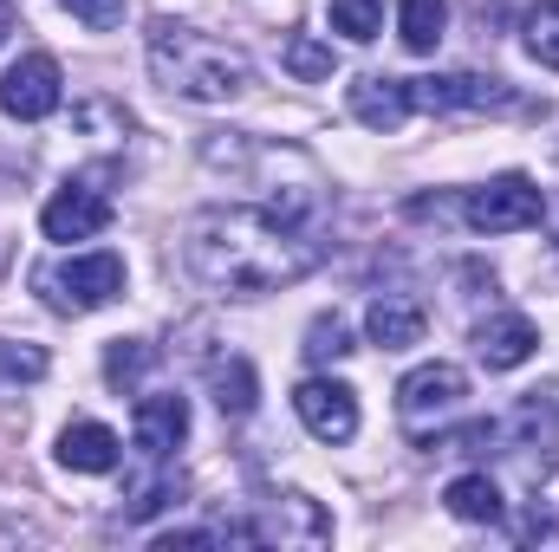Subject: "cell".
Segmentation results:
<instances>
[{
    "instance_id": "7",
    "label": "cell",
    "mask_w": 559,
    "mask_h": 552,
    "mask_svg": "<svg viewBox=\"0 0 559 552\" xmlns=\"http://www.w3.org/2000/svg\"><path fill=\"white\" fill-rule=\"evenodd\" d=\"M39 228H46V241H59V248L98 241V235L111 228V195H105V189H85V182H66V189L39 208Z\"/></svg>"
},
{
    "instance_id": "21",
    "label": "cell",
    "mask_w": 559,
    "mask_h": 552,
    "mask_svg": "<svg viewBox=\"0 0 559 552\" xmlns=\"http://www.w3.org/2000/svg\"><path fill=\"white\" fill-rule=\"evenodd\" d=\"M521 39H527V59L559 72V0H540L527 20H521Z\"/></svg>"
},
{
    "instance_id": "16",
    "label": "cell",
    "mask_w": 559,
    "mask_h": 552,
    "mask_svg": "<svg viewBox=\"0 0 559 552\" xmlns=\"http://www.w3.org/2000/svg\"><path fill=\"white\" fill-rule=\"evenodd\" d=\"M442 501H449V514L468 520V527H495V520H501V488H495L488 475H455Z\"/></svg>"
},
{
    "instance_id": "4",
    "label": "cell",
    "mask_w": 559,
    "mask_h": 552,
    "mask_svg": "<svg viewBox=\"0 0 559 552\" xmlns=\"http://www.w3.org/2000/svg\"><path fill=\"white\" fill-rule=\"evenodd\" d=\"M462 215H468V228H475V235H521V228H540L547 195H540L527 176H495V182L468 189Z\"/></svg>"
},
{
    "instance_id": "27",
    "label": "cell",
    "mask_w": 559,
    "mask_h": 552,
    "mask_svg": "<svg viewBox=\"0 0 559 552\" xmlns=\"http://www.w3.org/2000/svg\"><path fill=\"white\" fill-rule=\"evenodd\" d=\"M13 26H20V0H0V46H7Z\"/></svg>"
},
{
    "instance_id": "12",
    "label": "cell",
    "mask_w": 559,
    "mask_h": 552,
    "mask_svg": "<svg viewBox=\"0 0 559 552\" xmlns=\"http://www.w3.org/2000/svg\"><path fill=\"white\" fill-rule=\"evenodd\" d=\"M182 435H189V397H176V391H150V397H138L143 461H169V455L182 448Z\"/></svg>"
},
{
    "instance_id": "8",
    "label": "cell",
    "mask_w": 559,
    "mask_h": 552,
    "mask_svg": "<svg viewBox=\"0 0 559 552\" xmlns=\"http://www.w3.org/2000/svg\"><path fill=\"white\" fill-rule=\"evenodd\" d=\"M293 410L306 422V435H319V442H352L358 435V391L338 384V377H306L293 391Z\"/></svg>"
},
{
    "instance_id": "25",
    "label": "cell",
    "mask_w": 559,
    "mask_h": 552,
    "mask_svg": "<svg viewBox=\"0 0 559 552\" xmlns=\"http://www.w3.org/2000/svg\"><path fill=\"white\" fill-rule=\"evenodd\" d=\"M0 377H13V384H20V377H26V384L46 377V351H39V345H7V338H0Z\"/></svg>"
},
{
    "instance_id": "3",
    "label": "cell",
    "mask_w": 559,
    "mask_h": 552,
    "mask_svg": "<svg viewBox=\"0 0 559 552\" xmlns=\"http://www.w3.org/2000/svg\"><path fill=\"white\" fill-rule=\"evenodd\" d=\"M33 286H39V299H46L52 312L85 319V312H98V305H111V299L124 292V261H118L111 248H98V254H72V261L39 267Z\"/></svg>"
},
{
    "instance_id": "26",
    "label": "cell",
    "mask_w": 559,
    "mask_h": 552,
    "mask_svg": "<svg viewBox=\"0 0 559 552\" xmlns=\"http://www.w3.org/2000/svg\"><path fill=\"white\" fill-rule=\"evenodd\" d=\"M59 7H66L72 20H85L92 33H111V26L124 20V0H59Z\"/></svg>"
},
{
    "instance_id": "9",
    "label": "cell",
    "mask_w": 559,
    "mask_h": 552,
    "mask_svg": "<svg viewBox=\"0 0 559 552\" xmlns=\"http://www.w3.org/2000/svg\"><path fill=\"white\" fill-rule=\"evenodd\" d=\"M411 105L417 111H501L514 105L501 79H475V72H442V79H411Z\"/></svg>"
},
{
    "instance_id": "22",
    "label": "cell",
    "mask_w": 559,
    "mask_h": 552,
    "mask_svg": "<svg viewBox=\"0 0 559 552\" xmlns=\"http://www.w3.org/2000/svg\"><path fill=\"white\" fill-rule=\"evenodd\" d=\"M332 33H345L352 46H371L384 33V0H332Z\"/></svg>"
},
{
    "instance_id": "6",
    "label": "cell",
    "mask_w": 559,
    "mask_h": 552,
    "mask_svg": "<svg viewBox=\"0 0 559 552\" xmlns=\"http://www.w3.org/2000/svg\"><path fill=\"white\" fill-rule=\"evenodd\" d=\"M462 397H468V377L455 371V364H417L404 384H397V416L423 429V422H449V416L462 410Z\"/></svg>"
},
{
    "instance_id": "24",
    "label": "cell",
    "mask_w": 559,
    "mask_h": 552,
    "mask_svg": "<svg viewBox=\"0 0 559 552\" xmlns=\"http://www.w3.org/2000/svg\"><path fill=\"white\" fill-rule=\"evenodd\" d=\"M286 72L293 79H332V46H319L312 33H293L286 39Z\"/></svg>"
},
{
    "instance_id": "1",
    "label": "cell",
    "mask_w": 559,
    "mask_h": 552,
    "mask_svg": "<svg viewBox=\"0 0 559 552\" xmlns=\"http://www.w3.org/2000/svg\"><path fill=\"white\" fill-rule=\"evenodd\" d=\"M182 261L189 274L228 299H261L319 267V241L312 228L280 221L274 208H241V202H215L182 228Z\"/></svg>"
},
{
    "instance_id": "17",
    "label": "cell",
    "mask_w": 559,
    "mask_h": 552,
    "mask_svg": "<svg viewBox=\"0 0 559 552\" xmlns=\"http://www.w3.org/2000/svg\"><path fill=\"white\" fill-rule=\"evenodd\" d=\"M156 475H143V481H131L124 488V520H150V514H163L176 494H182V475L169 468V461H150Z\"/></svg>"
},
{
    "instance_id": "19",
    "label": "cell",
    "mask_w": 559,
    "mask_h": 552,
    "mask_svg": "<svg viewBox=\"0 0 559 552\" xmlns=\"http://www.w3.org/2000/svg\"><path fill=\"white\" fill-rule=\"evenodd\" d=\"M306 364H338V358H352L358 345H352V325L338 319V312H319L312 325H306Z\"/></svg>"
},
{
    "instance_id": "18",
    "label": "cell",
    "mask_w": 559,
    "mask_h": 552,
    "mask_svg": "<svg viewBox=\"0 0 559 552\" xmlns=\"http://www.w3.org/2000/svg\"><path fill=\"white\" fill-rule=\"evenodd\" d=\"M442 26H449V7L442 0H404L397 7V39L411 52H436L442 46Z\"/></svg>"
},
{
    "instance_id": "15",
    "label": "cell",
    "mask_w": 559,
    "mask_h": 552,
    "mask_svg": "<svg viewBox=\"0 0 559 552\" xmlns=\"http://www.w3.org/2000/svg\"><path fill=\"white\" fill-rule=\"evenodd\" d=\"M59 461H66L72 475H111V468L124 461V442H118V429H105V422H66Z\"/></svg>"
},
{
    "instance_id": "5",
    "label": "cell",
    "mask_w": 559,
    "mask_h": 552,
    "mask_svg": "<svg viewBox=\"0 0 559 552\" xmlns=\"http://www.w3.org/2000/svg\"><path fill=\"white\" fill-rule=\"evenodd\" d=\"M59 98H66V72H59V59H52V52H26V59H20V65H7V79H0V111H7V118H20V124L52 118V111H59Z\"/></svg>"
},
{
    "instance_id": "2",
    "label": "cell",
    "mask_w": 559,
    "mask_h": 552,
    "mask_svg": "<svg viewBox=\"0 0 559 552\" xmlns=\"http://www.w3.org/2000/svg\"><path fill=\"white\" fill-rule=\"evenodd\" d=\"M150 72H156V85L169 92V98H182V105H235L241 92H254V59L235 46V39H222V33H209V26H195V20H150Z\"/></svg>"
},
{
    "instance_id": "20",
    "label": "cell",
    "mask_w": 559,
    "mask_h": 552,
    "mask_svg": "<svg viewBox=\"0 0 559 552\" xmlns=\"http://www.w3.org/2000/svg\"><path fill=\"white\" fill-rule=\"evenodd\" d=\"M254 397H261V384H254V364H248V358L215 364V404H222V416H248Z\"/></svg>"
},
{
    "instance_id": "10",
    "label": "cell",
    "mask_w": 559,
    "mask_h": 552,
    "mask_svg": "<svg viewBox=\"0 0 559 552\" xmlns=\"http://www.w3.org/2000/svg\"><path fill=\"white\" fill-rule=\"evenodd\" d=\"M248 540H280V547H325L332 540V514L312 494H280L267 501L261 520H248Z\"/></svg>"
},
{
    "instance_id": "11",
    "label": "cell",
    "mask_w": 559,
    "mask_h": 552,
    "mask_svg": "<svg viewBox=\"0 0 559 552\" xmlns=\"http://www.w3.org/2000/svg\"><path fill=\"white\" fill-rule=\"evenodd\" d=\"M534 351H540V332H534L527 312H488V319L475 325V358H481L488 371H521Z\"/></svg>"
},
{
    "instance_id": "14",
    "label": "cell",
    "mask_w": 559,
    "mask_h": 552,
    "mask_svg": "<svg viewBox=\"0 0 559 552\" xmlns=\"http://www.w3.org/2000/svg\"><path fill=\"white\" fill-rule=\"evenodd\" d=\"M411 111H417V105H411V79H384V72H365V79L352 85V118H358L365 131H397Z\"/></svg>"
},
{
    "instance_id": "13",
    "label": "cell",
    "mask_w": 559,
    "mask_h": 552,
    "mask_svg": "<svg viewBox=\"0 0 559 552\" xmlns=\"http://www.w3.org/2000/svg\"><path fill=\"white\" fill-rule=\"evenodd\" d=\"M365 332L384 351H411V345H423V332H429V312H423V299H411V292H378L371 312H365Z\"/></svg>"
},
{
    "instance_id": "23",
    "label": "cell",
    "mask_w": 559,
    "mask_h": 552,
    "mask_svg": "<svg viewBox=\"0 0 559 552\" xmlns=\"http://www.w3.org/2000/svg\"><path fill=\"white\" fill-rule=\"evenodd\" d=\"M150 358H156V351H150L143 338H118V345L105 351V377H111L118 391H131V384H138L143 371H150Z\"/></svg>"
}]
</instances>
